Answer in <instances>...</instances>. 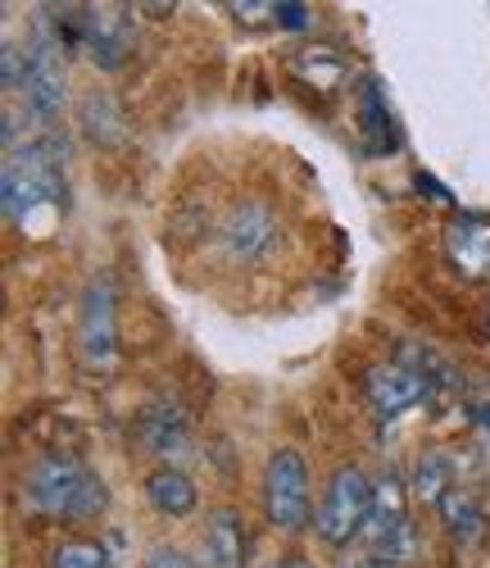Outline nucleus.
<instances>
[{
	"instance_id": "f257e3e1",
	"label": "nucleus",
	"mask_w": 490,
	"mask_h": 568,
	"mask_svg": "<svg viewBox=\"0 0 490 568\" xmlns=\"http://www.w3.org/2000/svg\"><path fill=\"white\" fill-rule=\"evenodd\" d=\"M195 236H205L210 260L227 273H264L286 255V214L268 192H245L195 214Z\"/></svg>"
},
{
	"instance_id": "f03ea898",
	"label": "nucleus",
	"mask_w": 490,
	"mask_h": 568,
	"mask_svg": "<svg viewBox=\"0 0 490 568\" xmlns=\"http://www.w3.org/2000/svg\"><path fill=\"white\" fill-rule=\"evenodd\" d=\"M64 155H69V141H60V132H45L28 141L23 151H10L6 178H0V205H6L10 223L28 227L37 210H64L69 201Z\"/></svg>"
},
{
	"instance_id": "7ed1b4c3",
	"label": "nucleus",
	"mask_w": 490,
	"mask_h": 568,
	"mask_svg": "<svg viewBox=\"0 0 490 568\" xmlns=\"http://www.w3.org/2000/svg\"><path fill=\"white\" fill-rule=\"evenodd\" d=\"M110 491L95 473L73 455H41L23 473V505L45 518H95L105 509Z\"/></svg>"
},
{
	"instance_id": "20e7f679",
	"label": "nucleus",
	"mask_w": 490,
	"mask_h": 568,
	"mask_svg": "<svg viewBox=\"0 0 490 568\" xmlns=\"http://www.w3.org/2000/svg\"><path fill=\"white\" fill-rule=\"evenodd\" d=\"M372 478L359 468V464H346L331 473V483L323 487V500H318V514H314V528L327 546H350L355 537H364L368 528V514H372Z\"/></svg>"
},
{
	"instance_id": "39448f33",
	"label": "nucleus",
	"mask_w": 490,
	"mask_h": 568,
	"mask_svg": "<svg viewBox=\"0 0 490 568\" xmlns=\"http://www.w3.org/2000/svg\"><path fill=\"white\" fill-rule=\"evenodd\" d=\"M264 514L277 532H300L309 524V468L300 450H273L264 468Z\"/></svg>"
},
{
	"instance_id": "423d86ee",
	"label": "nucleus",
	"mask_w": 490,
	"mask_h": 568,
	"mask_svg": "<svg viewBox=\"0 0 490 568\" xmlns=\"http://www.w3.org/2000/svg\"><path fill=\"white\" fill-rule=\"evenodd\" d=\"M364 541H368L372 559H381L386 568L414 559V524H409V509H405V483L396 478V473H390L386 483H377Z\"/></svg>"
},
{
	"instance_id": "0eeeda50",
	"label": "nucleus",
	"mask_w": 490,
	"mask_h": 568,
	"mask_svg": "<svg viewBox=\"0 0 490 568\" xmlns=\"http://www.w3.org/2000/svg\"><path fill=\"white\" fill-rule=\"evenodd\" d=\"M28 73H23V101H28V114H37L41 123H55L64 101H69V87H64V51L55 45L51 32H37L28 41Z\"/></svg>"
},
{
	"instance_id": "6e6552de",
	"label": "nucleus",
	"mask_w": 490,
	"mask_h": 568,
	"mask_svg": "<svg viewBox=\"0 0 490 568\" xmlns=\"http://www.w3.org/2000/svg\"><path fill=\"white\" fill-rule=\"evenodd\" d=\"M364 392H368V400L381 418H396V414L427 400L431 377L422 368H414L409 359H390V364H372L364 373Z\"/></svg>"
},
{
	"instance_id": "1a4fd4ad",
	"label": "nucleus",
	"mask_w": 490,
	"mask_h": 568,
	"mask_svg": "<svg viewBox=\"0 0 490 568\" xmlns=\"http://www.w3.org/2000/svg\"><path fill=\"white\" fill-rule=\"evenodd\" d=\"M82 51H91V60L101 69L127 64V55H132V19H127V10H119V6H105V10L82 6Z\"/></svg>"
},
{
	"instance_id": "9d476101",
	"label": "nucleus",
	"mask_w": 490,
	"mask_h": 568,
	"mask_svg": "<svg viewBox=\"0 0 490 568\" xmlns=\"http://www.w3.org/2000/svg\"><path fill=\"white\" fill-rule=\"evenodd\" d=\"M78 342L91 368H101L114 359V342H119V327H114V287L105 277H95L86 296H82V327H78Z\"/></svg>"
},
{
	"instance_id": "9b49d317",
	"label": "nucleus",
	"mask_w": 490,
	"mask_h": 568,
	"mask_svg": "<svg viewBox=\"0 0 490 568\" xmlns=\"http://www.w3.org/2000/svg\"><path fill=\"white\" fill-rule=\"evenodd\" d=\"M446 255L468 282H490V219L455 214L446 223Z\"/></svg>"
},
{
	"instance_id": "f8f14e48",
	"label": "nucleus",
	"mask_w": 490,
	"mask_h": 568,
	"mask_svg": "<svg viewBox=\"0 0 490 568\" xmlns=\"http://www.w3.org/2000/svg\"><path fill=\"white\" fill-rule=\"evenodd\" d=\"M210 568H245V524L236 509H214L205 528Z\"/></svg>"
},
{
	"instance_id": "ddd939ff",
	"label": "nucleus",
	"mask_w": 490,
	"mask_h": 568,
	"mask_svg": "<svg viewBox=\"0 0 490 568\" xmlns=\"http://www.w3.org/2000/svg\"><path fill=\"white\" fill-rule=\"evenodd\" d=\"M141 442L151 446V455H164V459L182 455L186 450V418H182V409L177 405H151V409H145V418H141Z\"/></svg>"
},
{
	"instance_id": "4468645a",
	"label": "nucleus",
	"mask_w": 490,
	"mask_h": 568,
	"mask_svg": "<svg viewBox=\"0 0 490 568\" xmlns=\"http://www.w3.org/2000/svg\"><path fill=\"white\" fill-rule=\"evenodd\" d=\"M359 136H364V151L368 155L396 151V128H390V110L381 101L377 82H364L359 87Z\"/></svg>"
},
{
	"instance_id": "2eb2a0df",
	"label": "nucleus",
	"mask_w": 490,
	"mask_h": 568,
	"mask_svg": "<svg viewBox=\"0 0 490 568\" xmlns=\"http://www.w3.org/2000/svg\"><path fill=\"white\" fill-rule=\"evenodd\" d=\"M145 496H151V505L160 514H173V518H182V514L195 509V483L186 478L182 468H173V464L155 468L151 478H145Z\"/></svg>"
},
{
	"instance_id": "dca6fc26",
	"label": "nucleus",
	"mask_w": 490,
	"mask_h": 568,
	"mask_svg": "<svg viewBox=\"0 0 490 568\" xmlns=\"http://www.w3.org/2000/svg\"><path fill=\"white\" fill-rule=\"evenodd\" d=\"M78 123H82V132L95 141V146H110V141H119L123 136V114H119V101L110 97V91H86L82 97V105H78Z\"/></svg>"
},
{
	"instance_id": "f3484780",
	"label": "nucleus",
	"mask_w": 490,
	"mask_h": 568,
	"mask_svg": "<svg viewBox=\"0 0 490 568\" xmlns=\"http://www.w3.org/2000/svg\"><path fill=\"white\" fill-rule=\"evenodd\" d=\"M436 509H440V524H446V532H450L455 541H477V537H481L486 514H481V500H477L472 487H455Z\"/></svg>"
},
{
	"instance_id": "a211bd4d",
	"label": "nucleus",
	"mask_w": 490,
	"mask_h": 568,
	"mask_svg": "<svg viewBox=\"0 0 490 568\" xmlns=\"http://www.w3.org/2000/svg\"><path fill=\"white\" fill-rule=\"evenodd\" d=\"M455 473H450V455L446 450H427L418 459V473H414V496L427 500V505H440L450 491H455Z\"/></svg>"
},
{
	"instance_id": "6ab92c4d",
	"label": "nucleus",
	"mask_w": 490,
	"mask_h": 568,
	"mask_svg": "<svg viewBox=\"0 0 490 568\" xmlns=\"http://www.w3.org/2000/svg\"><path fill=\"white\" fill-rule=\"evenodd\" d=\"M290 69H296V78H305L309 87H323V91H331L346 78V60L327 51V45H305V51H296L290 55Z\"/></svg>"
},
{
	"instance_id": "aec40b11",
	"label": "nucleus",
	"mask_w": 490,
	"mask_h": 568,
	"mask_svg": "<svg viewBox=\"0 0 490 568\" xmlns=\"http://www.w3.org/2000/svg\"><path fill=\"white\" fill-rule=\"evenodd\" d=\"M51 568H114L105 546L101 541H86V537H73L64 541L55 555H51Z\"/></svg>"
},
{
	"instance_id": "412c9836",
	"label": "nucleus",
	"mask_w": 490,
	"mask_h": 568,
	"mask_svg": "<svg viewBox=\"0 0 490 568\" xmlns=\"http://www.w3.org/2000/svg\"><path fill=\"white\" fill-rule=\"evenodd\" d=\"M273 19L282 28H290V32H300V28H309V6H300V0H286V6H273Z\"/></svg>"
},
{
	"instance_id": "4be33fe9",
	"label": "nucleus",
	"mask_w": 490,
	"mask_h": 568,
	"mask_svg": "<svg viewBox=\"0 0 490 568\" xmlns=\"http://www.w3.org/2000/svg\"><path fill=\"white\" fill-rule=\"evenodd\" d=\"M145 568H201L186 550H173V546H160L151 550V559H145Z\"/></svg>"
},
{
	"instance_id": "5701e85b",
	"label": "nucleus",
	"mask_w": 490,
	"mask_h": 568,
	"mask_svg": "<svg viewBox=\"0 0 490 568\" xmlns=\"http://www.w3.org/2000/svg\"><path fill=\"white\" fill-rule=\"evenodd\" d=\"M414 186H418V192H422L427 201H440V205H455V196H450V186H440V182H436L431 173H422V169L414 173Z\"/></svg>"
},
{
	"instance_id": "b1692460",
	"label": "nucleus",
	"mask_w": 490,
	"mask_h": 568,
	"mask_svg": "<svg viewBox=\"0 0 490 568\" xmlns=\"http://www.w3.org/2000/svg\"><path fill=\"white\" fill-rule=\"evenodd\" d=\"M273 568H314L309 559H296V555H290V559H282V564H273Z\"/></svg>"
},
{
	"instance_id": "393cba45",
	"label": "nucleus",
	"mask_w": 490,
	"mask_h": 568,
	"mask_svg": "<svg viewBox=\"0 0 490 568\" xmlns=\"http://www.w3.org/2000/svg\"><path fill=\"white\" fill-rule=\"evenodd\" d=\"M355 568H386V564H355Z\"/></svg>"
},
{
	"instance_id": "a878e982",
	"label": "nucleus",
	"mask_w": 490,
	"mask_h": 568,
	"mask_svg": "<svg viewBox=\"0 0 490 568\" xmlns=\"http://www.w3.org/2000/svg\"><path fill=\"white\" fill-rule=\"evenodd\" d=\"M486 333H490V314H486Z\"/></svg>"
}]
</instances>
